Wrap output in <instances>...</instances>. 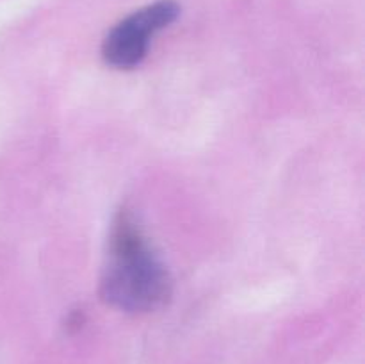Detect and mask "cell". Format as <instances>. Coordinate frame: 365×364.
<instances>
[{
	"instance_id": "6da1fadb",
	"label": "cell",
	"mask_w": 365,
	"mask_h": 364,
	"mask_svg": "<svg viewBox=\"0 0 365 364\" xmlns=\"http://www.w3.org/2000/svg\"><path fill=\"white\" fill-rule=\"evenodd\" d=\"M173 278L134 218L121 213L110 231L100 277L106 303L125 313H150L170 300Z\"/></svg>"
},
{
	"instance_id": "7a4b0ae2",
	"label": "cell",
	"mask_w": 365,
	"mask_h": 364,
	"mask_svg": "<svg viewBox=\"0 0 365 364\" xmlns=\"http://www.w3.org/2000/svg\"><path fill=\"white\" fill-rule=\"evenodd\" d=\"M180 14L175 0H157L118 21L102 43V57L116 70H132L145 61L153 36Z\"/></svg>"
}]
</instances>
